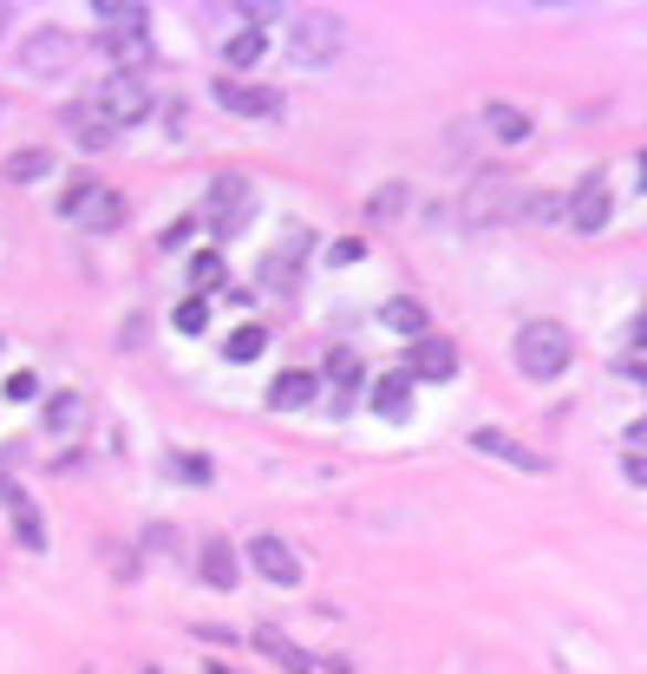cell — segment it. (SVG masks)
<instances>
[{
    "instance_id": "cell-1",
    "label": "cell",
    "mask_w": 647,
    "mask_h": 674,
    "mask_svg": "<svg viewBox=\"0 0 647 674\" xmlns=\"http://www.w3.org/2000/svg\"><path fill=\"white\" fill-rule=\"evenodd\" d=\"M575 361V341L563 321H523L516 328V367L523 380H563Z\"/></svg>"
},
{
    "instance_id": "cell-2",
    "label": "cell",
    "mask_w": 647,
    "mask_h": 674,
    "mask_svg": "<svg viewBox=\"0 0 647 674\" xmlns=\"http://www.w3.org/2000/svg\"><path fill=\"white\" fill-rule=\"evenodd\" d=\"M523 210V190L503 177V170H478L471 184H465V197H458V224L465 229H498L510 224Z\"/></svg>"
},
{
    "instance_id": "cell-3",
    "label": "cell",
    "mask_w": 647,
    "mask_h": 674,
    "mask_svg": "<svg viewBox=\"0 0 647 674\" xmlns=\"http://www.w3.org/2000/svg\"><path fill=\"white\" fill-rule=\"evenodd\" d=\"M341 46H347V20L341 13H294L288 20V53H294V66H327V60H341Z\"/></svg>"
},
{
    "instance_id": "cell-4",
    "label": "cell",
    "mask_w": 647,
    "mask_h": 674,
    "mask_svg": "<svg viewBox=\"0 0 647 674\" xmlns=\"http://www.w3.org/2000/svg\"><path fill=\"white\" fill-rule=\"evenodd\" d=\"M60 217H72V224L92 229V236H112V229L125 224V197L105 190V184H92V177H79L66 197H60Z\"/></svg>"
},
{
    "instance_id": "cell-5",
    "label": "cell",
    "mask_w": 647,
    "mask_h": 674,
    "mask_svg": "<svg viewBox=\"0 0 647 674\" xmlns=\"http://www.w3.org/2000/svg\"><path fill=\"white\" fill-rule=\"evenodd\" d=\"M249 217H255V184L236 177V170H222V177L210 184V229L229 242V236L249 229Z\"/></svg>"
},
{
    "instance_id": "cell-6",
    "label": "cell",
    "mask_w": 647,
    "mask_h": 674,
    "mask_svg": "<svg viewBox=\"0 0 647 674\" xmlns=\"http://www.w3.org/2000/svg\"><path fill=\"white\" fill-rule=\"evenodd\" d=\"M72 60H79V40L60 33V27H40V33L20 40V73H33V79H66Z\"/></svg>"
},
{
    "instance_id": "cell-7",
    "label": "cell",
    "mask_w": 647,
    "mask_h": 674,
    "mask_svg": "<svg viewBox=\"0 0 647 674\" xmlns=\"http://www.w3.org/2000/svg\"><path fill=\"white\" fill-rule=\"evenodd\" d=\"M92 105H98L112 125H138L144 112H150V79H144V73H112V79H98Z\"/></svg>"
},
{
    "instance_id": "cell-8",
    "label": "cell",
    "mask_w": 647,
    "mask_h": 674,
    "mask_svg": "<svg viewBox=\"0 0 647 674\" xmlns=\"http://www.w3.org/2000/svg\"><path fill=\"white\" fill-rule=\"evenodd\" d=\"M608 210H615V204H608V177L588 170L570 197V229L575 236H602V229H608Z\"/></svg>"
},
{
    "instance_id": "cell-9",
    "label": "cell",
    "mask_w": 647,
    "mask_h": 674,
    "mask_svg": "<svg viewBox=\"0 0 647 674\" xmlns=\"http://www.w3.org/2000/svg\"><path fill=\"white\" fill-rule=\"evenodd\" d=\"M60 125L72 132V145H79V151H112V145H118V125H112L92 98H72L66 112H60Z\"/></svg>"
},
{
    "instance_id": "cell-10",
    "label": "cell",
    "mask_w": 647,
    "mask_h": 674,
    "mask_svg": "<svg viewBox=\"0 0 647 674\" xmlns=\"http://www.w3.org/2000/svg\"><path fill=\"white\" fill-rule=\"evenodd\" d=\"M216 105L236 118H282V92L269 85H242V79H216Z\"/></svg>"
},
{
    "instance_id": "cell-11",
    "label": "cell",
    "mask_w": 647,
    "mask_h": 674,
    "mask_svg": "<svg viewBox=\"0 0 647 674\" xmlns=\"http://www.w3.org/2000/svg\"><path fill=\"white\" fill-rule=\"evenodd\" d=\"M0 505H7V518H13V537H20V550H46V518H40V505L27 498V485L0 478Z\"/></svg>"
},
{
    "instance_id": "cell-12",
    "label": "cell",
    "mask_w": 647,
    "mask_h": 674,
    "mask_svg": "<svg viewBox=\"0 0 647 674\" xmlns=\"http://www.w3.org/2000/svg\"><path fill=\"white\" fill-rule=\"evenodd\" d=\"M249 563H255L275 590H301V557L288 550L282 537H249Z\"/></svg>"
},
{
    "instance_id": "cell-13",
    "label": "cell",
    "mask_w": 647,
    "mask_h": 674,
    "mask_svg": "<svg viewBox=\"0 0 647 674\" xmlns=\"http://www.w3.org/2000/svg\"><path fill=\"white\" fill-rule=\"evenodd\" d=\"M406 374H413V380H451V374H458V348H451L445 334H426V341H413V354H406Z\"/></svg>"
},
{
    "instance_id": "cell-14",
    "label": "cell",
    "mask_w": 647,
    "mask_h": 674,
    "mask_svg": "<svg viewBox=\"0 0 647 674\" xmlns=\"http://www.w3.org/2000/svg\"><path fill=\"white\" fill-rule=\"evenodd\" d=\"M307 242H314L307 229H288V242L262 262V289H269V295H288V289H294V262L307 256Z\"/></svg>"
},
{
    "instance_id": "cell-15",
    "label": "cell",
    "mask_w": 647,
    "mask_h": 674,
    "mask_svg": "<svg viewBox=\"0 0 647 674\" xmlns=\"http://www.w3.org/2000/svg\"><path fill=\"white\" fill-rule=\"evenodd\" d=\"M471 446L491 452V458H503V465H516V471H550V458H543V452L516 446V439H510V433H498V426H478V433H471Z\"/></svg>"
},
{
    "instance_id": "cell-16",
    "label": "cell",
    "mask_w": 647,
    "mask_h": 674,
    "mask_svg": "<svg viewBox=\"0 0 647 674\" xmlns=\"http://www.w3.org/2000/svg\"><path fill=\"white\" fill-rule=\"evenodd\" d=\"M314 386H321V380L307 374V367H288V374L269 380V406H275V413H301V406H314Z\"/></svg>"
},
{
    "instance_id": "cell-17",
    "label": "cell",
    "mask_w": 647,
    "mask_h": 674,
    "mask_svg": "<svg viewBox=\"0 0 647 674\" xmlns=\"http://www.w3.org/2000/svg\"><path fill=\"white\" fill-rule=\"evenodd\" d=\"M197 570H204V583H210V590H236V577H242V563H236V543L210 537V543L197 550Z\"/></svg>"
},
{
    "instance_id": "cell-18",
    "label": "cell",
    "mask_w": 647,
    "mask_h": 674,
    "mask_svg": "<svg viewBox=\"0 0 647 674\" xmlns=\"http://www.w3.org/2000/svg\"><path fill=\"white\" fill-rule=\"evenodd\" d=\"M0 177H7V184H40V177H53V151L46 145H20L7 164H0Z\"/></svg>"
},
{
    "instance_id": "cell-19",
    "label": "cell",
    "mask_w": 647,
    "mask_h": 674,
    "mask_svg": "<svg viewBox=\"0 0 647 674\" xmlns=\"http://www.w3.org/2000/svg\"><path fill=\"white\" fill-rule=\"evenodd\" d=\"M255 649H262L275 668H288V674H307V668H314V655H307V649H294L282 629H255Z\"/></svg>"
},
{
    "instance_id": "cell-20",
    "label": "cell",
    "mask_w": 647,
    "mask_h": 674,
    "mask_svg": "<svg viewBox=\"0 0 647 674\" xmlns=\"http://www.w3.org/2000/svg\"><path fill=\"white\" fill-rule=\"evenodd\" d=\"M373 406H379L386 419H406V413H413V374L399 367V374L373 380Z\"/></svg>"
},
{
    "instance_id": "cell-21",
    "label": "cell",
    "mask_w": 647,
    "mask_h": 674,
    "mask_svg": "<svg viewBox=\"0 0 647 674\" xmlns=\"http://www.w3.org/2000/svg\"><path fill=\"white\" fill-rule=\"evenodd\" d=\"M92 20H98V33H125V27H144L150 13L138 0H92Z\"/></svg>"
},
{
    "instance_id": "cell-22",
    "label": "cell",
    "mask_w": 647,
    "mask_h": 674,
    "mask_svg": "<svg viewBox=\"0 0 647 674\" xmlns=\"http://www.w3.org/2000/svg\"><path fill=\"white\" fill-rule=\"evenodd\" d=\"M379 321L393 328V334H413V341H426V308L413 295H393L386 308H379Z\"/></svg>"
},
{
    "instance_id": "cell-23",
    "label": "cell",
    "mask_w": 647,
    "mask_h": 674,
    "mask_svg": "<svg viewBox=\"0 0 647 674\" xmlns=\"http://www.w3.org/2000/svg\"><path fill=\"white\" fill-rule=\"evenodd\" d=\"M327 380H341V400H334V406L347 413V406H354V386L366 380V367H359L354 348H334V354H327Z\"/></svg>"
},
{
    "instance_id": "cell-24",
    "label": "cell",
    "mask_w": 647,
    "mask_h": 674,
    "mask_svg": "<svg viewBox=\"0 0 647 674\" xmlns=\"http://www.w3.org/2000/svg\"><path fill=\"white\" fill-rule=\"evenodd\" d=\"M85 426V393H53L46 400V433H72Z\"/></svg>"
},
{
    "instance_id": "cell-25",
    "label": "cell",
    "mask_w": 647,
    "mask_h": 674,
    "mask_svg": "<svg viewBox=\"0 0 647 674\" xmlns=\"http://www.w3.org/2000/svg\"><path fill=\"white\" fill-rule=\"evenodd\" d=\"M262 348H269V328H255V321H242V328L222 341V354H229V361H262Z\"/></svg>"
},
{
    "instance_id": "cell-26",
    "label": "cell",
    "mask_w": 647,
    "mask_h": 674,
    "mask_svg": "<svg viewBox=\"0 0 647 674\" xmlns=\"http://www.w3.org/2000/svg\"><path fill=\"white\" fill-rule=\"evenodd\" d=\"M484 118H491V132H498V138H510V145H523V138H530V112H523V105H503V98H498Z\"/></svg>"
},
{
    "instance_id": "cell-27",
    "label": "cell",
    "mask_w": 647,
    "mask_h": 674,
    "mask_svg": "<svg viewBox=\"0 0 647 674\" xmlns=\"http://www.w3.org/2000/svg\"><path fill=\"white\" fill-rule=\"evenodd\" d=\"M190 289H197V295H216V289H222V256H216V249H204V256L190 262Z\"/></svg>"
},
{
    "instance_id": "cell-28",
    "label": "cell",
    "mask_w": 647,
    "mask_h": 674,
    "mask_svg": "<svg viewBox=\"0 0 647 674\" xmlns=\"http://www.w3.org/2000/svg\"><path fill=\"white\" fill-rule=\"evenodd\" d=\"M222 60H229V66H255V60H262V33H255V27H249V33H236V40L222 46Z\"/></svg>"
},
{
    "instance_id": "cell-29",
    "label": "cell",
    "mask_w": 647,
    "mask_h": 674,
    "mask_svg": "<svg viewBox=\"0 0 647 674\" xmlns=\"http://www.w3.org/2000/svg\"><path fill=\"white\" fill-rule=\"evenodd\" d=\"M177 328H184V334H204V328H210V301L184 295V301H177Z\"/></svg>"
},
{
    "instance_id": "cell-30",
    "label": "cell",
    "mask_w": 647,
    "mask_h": 674,
    "mask_svg": "<svg viewBox=\"0 0 647 674\" xmlns=\"http://www.w3.org/2000/svg\"><path fill=\"white\" fill-rule=\"evenodd\" d=\"M164 465H170L177 478H190V485H210V458H190V452H170Z\"/></svg>"
},
{
    "instance_id": "cell-31",
    "label": "cell",
    "mask_w": 647,
    "mask_h": 674,
    "mask_svg": "<svg viewBox=\"0 0 647 674\" xmlns=\"http://www.w3.org/2000/svg\"><path fill=\"white\" fill-rule=\"evenodd\" d=\"M393 210H406V184H386V190L373 197V217H393Z\"/></svg>"
},
{
    "instance_id": "cell-32",
    "label": "cell",
    "mask_w": 647,
    "mask_h": 674,
    "mask_svg": "<svg viewBox=\"0 0 647 674\" xmlns=\"http://www.w3.org/2000/svg\"><path fill=\"white\" fill-rule=\"evenodd\" d=\"M359 256H366V236H341L334 242V262H359Z\"/></svg>"
},
{
    "instance_id": "cell-33",
    "label": "cell",
    "mask_w": 647,
    "mask_h": 674,
    "mask_svg": "<svg viewBox=\"0 0 647 674\" xmlns=\"http://www.w3.org/2000/svg\"><path fill=\"white\" fill-rule=\"evenodd\" d=\"M33 393H40V380H33V374H13V380H7V400H33Z\"/></svg>"
},
{
    "instance_id": "cell-34",
    "label": "cell",
    "mask_w": 647,
    "mask_h": 674,
    "mask_svg": "<svg viewBox=\"0 0 647 674\" xmlns=\"http://www.w3.org/2000/svg\"><path fill=\"white\" fill-rule=\"evenodd\" d=\"M628 446H635V452H647V413L635 419V426H628Z\"/></svg>"
},
{
    "instance_id": "cell-35",
    "label": "cell",
    "mask_w": 647,
    "mask_h": 674,
    "mask_svg": "<svg viewBox=\"0 0 647 674\" xmlns=\"http://www.w3.org/2000/svg\"><path fill=\"white\" fill-rule=\"evenodd\" d=\"M628 341H635V348H641V354H647V314H641V321H635V334H628Z\"/></svg>"
},
{
    "instance_id": "cell-36",
    "label": "cell",
    "mask_w": 647,
    "mask_h": 674,
    "mask_svg": "<svg viewBox=\"0 0 647 674\" xmlns=\"http://www.w3.org/2000/svg\"><path fill=\"white\" fill-rule=\"evenodd\" d=\"M7 20H13V7H0V33H7Z\"/></svg>"
},
{
    "instance_id": "cell-37",
    "label": "cell",
    "mask_w": 647,
    "mask_h": 674,
    "mask_svg": "<svg viewBox=\"0 0 647 674\" xmlns=\"http://www.w3.org/2000/svg\"><path fill=\"white\" fill-rule=\"evenodd\" d=\"M641 190H647V151H641Z\"/></svg>"
},
{
    "instance_id": "cell-38",
    "label": "cell",
    "mask_w": 647,
    "mask_h": 674,
    "mask_svg": "<svg viewBox=\"0 0 647 674\" xmlns=\"http://www.w3.org/2000/svg\"><path fill=\"white\" fill-rule=\"evenodd\" d=\"M210 674H229V668H210Z\"/></svg>"
}]
</instances>
